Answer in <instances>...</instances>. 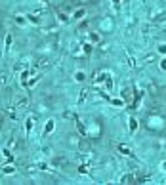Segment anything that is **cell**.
<instances>
[{"label": "cell", "instance_id": "7c38bea8", "mask_svg": "<svg viewBox=\"0 0 166 185\" xmlns=\"http://www.w3.org/2000/svg\"><path fill=\"white\" fill-rule=\"evenodd\" d=\"M84 78H86V73H84V71H76V73H74V80H76V82H84Z\"/></svg>", "mask_w": 166, "mask_h": 185}, {"label": "cell", "instance_id": "603a6c76", "mask_svg": "<svg viewBox=\"0 0 166 185\" xmlns=\"http://www.w3.org/2000/svg\"><path fill=\"white\" fill-rule=\"evenodd\" d=\"M10 44H12V34L6 36V48H10Z\"/></svg>", "mask_w": 166, "mask_h": 185}, {"label": "cell", "instance_id": "44dd1931", "mask_svg": "<svg viewBox=\"0 0 166 185\" xmlns=\"http://www.w3.org/2000/svg\"><path fill=\"white\" fill-rule=\"evenodd\" d=\"M8 78H10V76H8V73H4V71H2V84H6V82H8Z\"/></svg>", "mask_w": 166, "mask_h": 185}, {"label": "cell", "instance_id": "e0dca14e", "mask_svg": "<svg viewBox=\"0 0 166 185\" xmlns=\"http://www.w3.org/2000/svg\"><path fill=\"white\" fill-rule=\"evenodd\" d=\"M57 19H59L61 23H67V21H69V17H67V14H63V12H57Z\"/></svg>", "mask_w": 166, "mask_h": 185}, {"label": "cell", "instance_id": "5bb4252c", "mask_svg": "<svg viewBox=\"0 0 166 185\" xmlns=\"http://www.w3.org/2000/svg\"><path fill=\"white\" fill-rule=\"evenodd\" d=\"M118 151H120L122 155H126V157H132V151H130L126 145H118Z\"/></svg>", "mask_w": 166, "mask_h": 185}, {"label": "cell", "instance_id": "83f0119b", "mask_svg": "<svg viewBox=\"0 0 166 185\" xmlns=\"http://www.w3.org/2000/svg\"><path fill=\"white\" fill-rule=\"evenodd\" d=\"M44 2H50V0H44Z\"/></svg>", "mask_w": 166, "mask_h": 185}, {"label": "cell", "instance_id": "cb8c5ba5", "mask_svg": "<svg viewBox=\"0 0 166 185\" xmlns=\"http://www.w3.org/2000/svg\"><path fill=\"white\" fill-rule=\"evenodd\" d=\"M109 50V44H101V46H99V52H107Z\"/></svg>", "mask_w": 166, "mask_h": 185}, {"label": "cell", "instance_id": "d6986e66", "mask_svg": "<svg viewBox=\"0 0 166 185\" xmlns=\"http://www.w3.org/2000/svg\"><path fill=\"white\" fill-rule=\"evenodd\" d=\"M37 166H38V170H42V172H48V170H50V166H48L46 162H38Z\"/></svg>", "mask_w": 166, "mask_h": 185}, {"label": "cell", "instance_id": "ba28073f", "mask_svg": "<svg viewBox=\"0 0 166 185\" xmlns=\"http://www.w3.org/2000/svg\"><path fill=\"white\" fill-rule=\"evenodd\" d=\"M99 29H101L103 32H111V29H113V21H111V19H105V21L99 25Z\"/></svg>", "mask_w": 166, "mask_h": 185}, {"label": "cell", "instance_id": "4fadbf2b", "mask_svg": "<svg viewBox=\"0 0 166 185\" xmlns=\"http://www.w3.org/2000/svg\"><path fill=\"white\" fill-rule=\"evenodd\" d=\"M14 172H15V168L12 166V164H6V166L2 164V174H8L10 176V174H14Z\"/></svg>", "mask_w": 166, "mask_h": 185}, {"label": "cell", "instance_id": "7a4b0ae2", "mask_svg": "<svg viewBox=\"0 0 166 185\" xmlns=\"http://www.w3.org/2000/svg\"><path fill=\"white\" fill-rule=\"evenodd\" d=\"M34 120H37V115H31L27 116V120H25V134H31V130H32V124H34Z\"/></svg>", "mask_w": 166, "mask_h": 185}, {"label": "cell", "instance_id": "484cf974", "mask_svg": "<svg viewBox=\"0 0 166 185\" xmlns=\"http://www.w3.org/2000/svg\"><path fill=\"white\" fill-rule=\"evenodd\" d=\"M160 168H162V170L166 172V160H162V162H160Z\"/></svg>", "mask_w": 166, "mask_h": 185}, {"label": "cell", "instance_id": "9a60e30c", "mask_svg": "<svg viewBox=\"0 0 166 185\" xmlns=\"http://www.w3.org/2000/svg\"><path fill=\"white\" fill-rule=\"evenodd\" d=\"M157 59V54H149V56H145L141 59V63H151V61H155Z\"/></svg>", "mask_w": 166, "mask_h": 185}, {"label": "cell", "instance_id": "2e32d148", "mask_svg": "<svg viewBox=\"0 0 166 185\" xmlns=\"http://www.w3.org/2000/svg\"><path fill=\"white\" fill-rule=\"evenodd\" d=\"M136 130H138V120H136L134 116H132V118H130V132H132V134H134Z\"/></svg>", "mask_w": 166, "mask_h": 185}, {"label": "cell", "instance_id": "3957f363", "mask_svg": "<svg viewBox=\"0 0 166 185\" xmlns=\"http://www.w3.org/2000/svg\"><path fill=\"white\" fill-rule=\"evenodd\" d=\"M29 103H31V99H29L27 96H23V97H19L17 101H15V107H17V109H27Z\"/></svg>", "mask_w": 166, "mask_h": 185}, {"label": "cell", "instance_id": "ffe728a7", "mask_svg": "<svg viewBox=\"0 0 166 185\" xmlns=\"http://www.w3.org/2000/svg\"><path fill=\"white\" fill-rule=\"evenodd\" d=\"M15 145H17V139H15V138H10V141H8V149H14Z\"/></svg>", "mask_w": 166, "mask_h": 185}, {"label": "cell", "instance_id": "8fae6325", "mask_svg": "<svg viewBox=\"0 0 166 185\" xmlns=\"http://www.w3.org/2000/svg\"><path fill=\"white\" fill-rule=\"evenodd\" d=\"M122 97H124L126 101H130V99H132V88H122Z\"/></svg>", "mask_w": 166, "mask_h": 185}, {"label": "cell", "instance_id": "7402d4cb", "mask_svg": "<svg viewBox=\"0 0 166 185\" xmlns=\"http://www.w3.org/2000/svg\"><path fill=\"white\" fill-rule=\"evenodd\" d=\"M42 153H44V155H52V147H42Z\"/></svg>", "mask_w": 166, "mask_h": 185}, {"label": "cell", "instance_id": "30bf717a", "mask_svg": "<svg viewBox=\"0 0 166 185\" xmlns=\"http://www.w3.org/2000/svg\"><path fill=\"white\" fill-rule=\"evenodd\" d=\"M54 120H52V118H50V120H48L46 122V126H44V135H48V134H50V132H54Z\"/></svg>", "mask_w": 166, "mask_h": 185}, {"label": "cell", "instance_id": "ac0fdd59", "mask_svg": "<svg viewBox=\"0 0 166 185\" xmlns=\"http://www.w3.org/2000/svg\"><path fill=\"white\" fill-rule=\"evenodd\" d=\"M86 97H88V90H82V94L79 96V105H80V103H84V101H86Z\"/></svg>", "mask_w": 166, "mask_h": 185}, {"label": "cell", "instance_id": "9c48e42d", "mask_svg": "<svg viewBox=\"0 0 166 185\" xmlns=\"http://www.w3.org/2000/svg\"><path fill=\"white\" fill-rule=\"evenodd\" d=\"M63 118L65 120H79L76 113H73V111H63Z\"/></svg>", "mask_w": 166, "mask_h": 185}, {"label": "cell", "instance_id": "277c9868", "mask_svg": "<svg viewBox=\"0 0 166 185\" xmlns=\"http://www.w3.org/2000/svg\"><path fill=\"white\" fill-rule=\"evenodd\" d=\"M65 164H67V158H65V157H54V158H52V166H54V168L65 166Z\"/></svg>", "mask_w": 166, "mask_h": 185}, {"label": "cell", "instance_id": "6da1fadb", "mask_svg": "<svg viewBox=\"0 0 166 185\" xmlns=\"http://www.w3.org/2000/svg\"><path fill=\"white\" fill-rule=\"evenodd\" d=\"M52 61L50 57H38V59H34V67L37 69H44V67H50Z\"/></svg>", "mask_w": 166, "mask_h": 185}, {"label": "cell", "instance_id": "5b68a950", "mask_svg": "<svg viewBox=\"0 0 166 185\" xmlns=\"http://www.w3.org/2000/svg\"><path fill=\"white\" fill-rule=\"evenodd\" d=\"M145 92L153 94V96H157V92H158V88H157V84L153 82V80H149V82L145 84Z\"/></svg>", "mask_w": 166, "mask_h": 185}, {"label": "cell", "instance_id": "d4e9b609", "mask_svg": "<svg viewBox=\"0 0 166 185\" xmlns=\"http://www.w3.org/2000/svg\"><path fill=\"white\" fill-rule=\"evenodd\" d=\"M160 69H164V71H166V59H162V63H160Z\"/></svg>", "mask_w": 166, "mask_h": 185}, {"label": "cell", "instance_id": "52a82bcc", "mask_svg": "<svg viewBox=\"0 0 166 185\" xmlns=\"http://www.w3.org/2000/svg\"><path fill=\"white\" fill-rule=\"evenodd\" d=\"M84 17H86V10L84 8H76L73 12V19H84Z\"/></svg>", "mask_w": 166, "mask_h": 185}, {"label": "cell", "instance_id": "8992f818", "mask_svg": "<svg viewBox=\"0 0 166 185\" xmlns=\"http://www.w3.org/2000/svg\"><path fill=\"white\" fill-rule=\"evenodd\" d=\"M120 181L122 183H134V181H138V176L136 174H124V176L120 177Z\"/></svg>", "mask_w": 166, "mask_h": 185}, {"label": "cell", "instance_id": "4316f807", "mask_svg": "<svg viewBox=\"0 0 166 185\" xmlns=\"http://www.w3.org/2000/svg\"><path fill=\"white\" fill-rule=\"evenodd\" d=\"M111 2H113L115 6H118V4H120V0H111Z\"/></svg>", "mask_w": 166, "mask_h": 185}]
</instances>
